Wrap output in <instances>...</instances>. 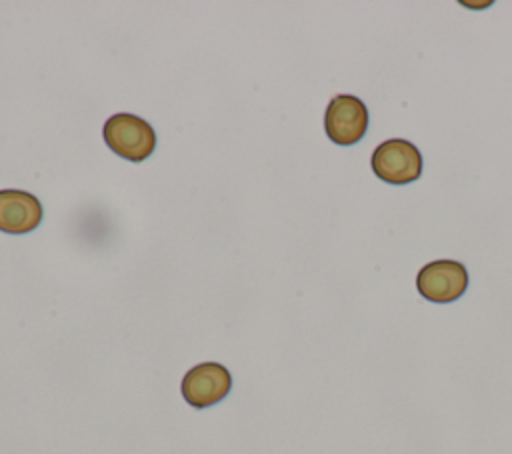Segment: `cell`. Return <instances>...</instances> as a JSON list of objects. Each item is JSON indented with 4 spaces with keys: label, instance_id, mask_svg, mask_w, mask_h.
I'll return each instance as SVG.
<instances>
[{
    "label": "cell",
    "instance_id": "6da1fadb",
    "mask_svg": "<svg viewBox=\"0 0 512 454\" xmlns=\"http://www.w3.org/2000/svg\"><path fill=\"white\" fill-rule=\"evenodd\" d=\"M108 148L130 162L146 160L156 148L154 128L140 116L120 112L104 122L102 130Z\"/></svg>",
    "mask_w": 512,
    "mask_h": 454
},
{
    "label": "cell",
    "instance_id": "7a4b0ae2",
    "mask_svg": "<svg viewBox=\"0 0 512 454\" xmlns=\"http://www.w3.org/2000/svg\"><path fill=\"white\" fill-rule=\"evenodd\" d=\"M370 164L380 180L396 186L414 182L422 174V154L404 138H390L378 144Z\"/></svg>",
    "mask_w": 512,
    "mask_h": 454
},
{
    "label": "cell",
    "instance_id": "3957f363",
    "mask_svg": "<svg viewBox=\"0 0 512 454\" xmlns=\"http://www.w3.org/2000/svg\"><path fill=\"white\" fill-rule=\"evenodd\" d=\"M180 390L192 408H208L230 394L232 374L218 362H200L184 374Z\"/></svg>",
    "mask_w": 512,
    "mask_h": 454
},
{
    "label": "cell",
    "instance_id": "277c9868",
    "mask_svg": "<svg viewBox=\"0 0 512 454\" xmlns=\"http://www.w3.org/2000/svg\"><path fill=\"white\" fill-rule=\"evenodd\" d=\"M324 130L334 144L352 146L368 130V108L352 94H338L326 106Z\"/></svg>",
    "mask_w": 512,
    "mask_h": 454
},
{
    "label": "cell",
    "instance_id": "5b68a950",
    "mask_svg": "<svg viewBox=\"0 0 512 454\" xmlns=\"http://www.w3.org/2000/svg\"><path fill=\"white\" fill-rule=\"evenodd\" d=\"M416 288L430 302H454L468 288V272L456 260H434L416 274Z\"/></svg>",
    "mask_w": 512,
    "mask_h": 454
},
{
    "label": "cell",
    "instance_id": "8992f818",
    "mask_svg": "<svg viewBox=\"0 0 512 454\" xmlns=\"http://www.w3.org/2000/svg\"><path fill=\"white\" fill-rule=\"evenodd\" d=\"M40 200L24 190H0V230L6 234L32 232L42 220Z\"/></svg>",
    "mask_w": 512,
    "mask_h": 454
}]
</instances>
